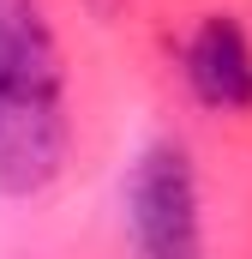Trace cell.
<instances>
[{
  "label": "cell",
  "mask_w": 252,
  "mask_h": 259,
  "mask_svg": "<svg viewBox=\"0 0 252 259\" xmlns=\"http://www.w3.org/2000/svg\"><path fill=\"white\" fill-rule=\"evenodd\" d=\"M186 84L198 103H210L222 115L252 109V42L228 12H210L186 36Z\"/></svg>",
  "instance_id": "obj_3"
},
{
  "label": "cell",
  "mask_w": 252,
  "mask_h": 259,
  "mask_svg": "<svg viewBox=\"0 0 252 259\" xmlns=\"http://www.w3.org/2000/svg\"><path fill=\"white\" fill-rule=\"evenodd\" d=\"M66 163L60 49L42 0H0V193L30 199Z\"/></svg>",
  "instance_id": "obj_1"
},
{
  "label": "cell",
  "mask_w": 252,
  "mask_h": 259,
  "mask_svg": "<svg viewBox=\"0 0 252 259\" xmlns=\"http://www.w3.org/2000/svg\"><path fill=\"white\" fill-rule=\"evenodd\" d=\"M126 241H132V259H204L198 175L186 145L156 139L138 151L126 175Z\"/></svg>",
  "instance_id": "obj_2"
}]
</instances>
